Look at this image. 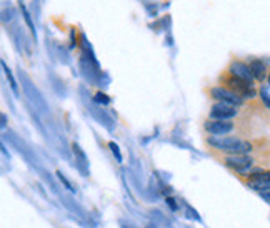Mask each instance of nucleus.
Returning <instances> with one entry per match:
<instances>
[{"mask_svg":"<svg viewBox=\"0 0 270 228\" xmlns=\"http://www.w3.org/2000/svg\"><path fill=\"white\" fill-rule=\"evenodd\" d=\"M207 143L214 150L222 152V155H248L250 152L257 150V142L254 140H244L237 135L225 137H208Z\"/></svg>","mask_w":270,"mask_h":228,"instance_id":"obj_1","label":"nucleus"},{"mask_svg":"<svg viewBox=\"0 0 270 228\" xmlns=\"http://www.w3.org/2000/svg\"><path fill=\"white\" fill-rule=\"evenodd\" d=\"M220 85L225 87V89H228V90H232L234 93H237V95H240L244 100L257 98V92H255V89L252 85H248L247 82H244V80L234 77L228 70H225L224 73H222Z\"/></svg>","mask_w":270,"mask_h":228,"instance_id":"obj_2","label":"nucleus"},{"mask_svg":"<svg viewBox=\"0 0 270 228\" xmlns=\"http://www.w3.org/2000/svg\"><path fill=\"white\" fill-rule=\"evenodd\" d=\"M220 162L224 163L227 169L234 170L237 175H245L248 170H252L254 165L259 162L250 155H222Z\"/></svg>","mask_w":270,"mask_h":228,"instance_id":"obj_3","label":"nucleus"},{"mask_svg":"<svg viewBox=\"0 0 270 228\" xmlns=\"http://www.w3.org/2000/svg\"><path fill=\"white\" fill-rule=\"evenodd\" d=\"M235 122L232 120H214L208 118L204 122V130L207 133H210L212 137H225L228 133H232L235 130Z\"/></svg>","mask_w":270,"mask_h":228,"instance_id":"obj_4","label":"nucleus"},{"mask_svg":"<svg viewBox=\"0 0 270 228\" xmlns=\"http://www.w3.org/2000/svg\"><path fill=\"white\" fill-rule=\"evenodd\" d=\"M227 70L230 72L234 77L244 80V82H247L248 85L254 87L255 77H254V73L250 70V65H248V62H244V60H239V58H234L230 62V65L227 67Z\"/></svg>","mask_w":270,"mask_h":228,"instance_id":"obj_5","label":"nucleus"},{"mask_svg":"<svg viewBox=\"0 0 270 228\" xmlns=\"http://www.w3.org/2000/svg\"><path fill=\"white\" fill-rule=\"evenodd\" d=\"M210 95L217 100V102H222V103H228V105H234V107H242L245 103V100L242 98L237 93H234L232 90L225 89V87H212L210 89Z\"/></svg>","mask_w":270,"mask_h":228,"instance_id":"obj_6","label":"nucleus"},{"mask_svg":"<svg viewBox=\"0 0 270 228\" xmlns=\"http://www.w3.org/2000/svg\"><path fill=\"white\" fill-rule=\"evenodd\" d=\"M237 115H239V109L228 103L217 102V103H214L210 109V118L214 120H232Z\"/></svg>","mask_w":270,"mask_h":228,"instance_id":"obj_7","label":"nucleus"},{"mask_svg":"<svg viewBox=\"0 0 270 228\" xmlns=\"http://www.w3.org/2000/svg\"><path fill=\"white\" fill-rule=\"evenodd\" d=\"M248 65H250V70L254 73V77H255V82H264V80L268 77V69H267V65L264 60H260V58H252V60H248Z\"/></svg>","mask_w":270,"mask_h":228,"instance_id":"obj_8","label":"nucleus"},{"mask_svg":"<svg viewBox=\"0 0 270 228\" xmlns=\"http://www.w3.org/2000/svg\"><path fill=\"white\" fill-rule=\"evenodd\" d=\"M260 98H262V102H264V103L268 107V109H270V98H268V93H267L264 89L260 90Z\"/></svg>","mask_w":270,"mask_h":228,"instance_id":"obj_9","label":"nucleus"},{"mask_svg":"<svg viewBox=\"0 0 270 228\" xmlns=\"http://www.w3.org/2000/svg\"><path fill=\"white\" fill-rule=\"evenodd\" d=\"M95 100L99 103H109L110 100H109V97H105V93H97L95 95Z\"/></svg>","mask_w":270,"mask_h":228,"instance_id":"obj_10","label":"nucleus"},{"mask_svg":"<svg viewBox=\"0 0 270 228\" xmlns=\"http://www.w3.org/2000/svg\"><path fill=\"white\" fill-rule=\"evenodd\" d=\"M110 149H112V152L117 155V160H119V162H122V155H120V152H119V147H117L115 143H110Z\"/></svg>","mask_w":270,"mask_h":228,"instance_id":"obj_11","label":"nucleus"},{"mask_svg":"<svg viewBox=\"0 0 270 228\" xmlns=\"http://www.w3.org/2000/svg\"><path fill=\"white\" fill-rule=\"evenodd\" d=\"M260 197L264 198L267 203H270V192H262V193H260Z\"/></svg>","mask_w":270,"mask_h":228,"instance_id":"obj_12","label":"nucleus"},{"mask_svg":"<svg viewBox=\"0 0 270 228\" xmlns=\"http://www.w3.org/2000/svg\"><path fill=\"white\" fill-rule=\"evenodd\" d=\"M267 78H268V84H270V73H268V77H267Z\"/></svg>","mask_w":270,"mask_h":228,"instance_id":"obj_13","label":"nucleus"}]
</instances>
